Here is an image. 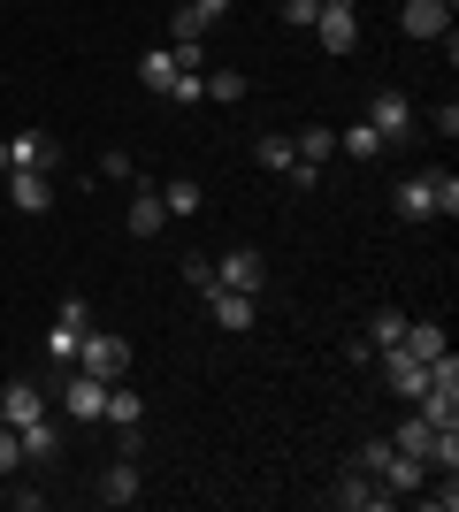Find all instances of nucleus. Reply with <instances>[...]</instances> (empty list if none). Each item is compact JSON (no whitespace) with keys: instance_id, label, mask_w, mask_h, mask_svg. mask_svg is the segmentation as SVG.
I'll list each match as a JSON object with an SVG mask.
<instances>
[{"instance_id":"nucleus-1","label":"nucleus","mask_w":459,"mask_h":512,"mask_svg":"<svg viewBox=\"0 0 459 512\" xmlns=\"http://www.w3.org/2000/svg\"><path fill=\"white\" fill-rule=\"evenodd\" d=\"M69 367H85V375H100V383H123V375H131V344L115 337V329H85V344H77Z\"/></svg>"},{"instance_id":"nucleus-2","label":"nucleus","mask_w":459,"mask_h":512,"mask_svg":"<svg viewBox=\"0 0 459 512\" xmlns=\"http://www.w3.org/2000/svg\"><path fill=\"white\" fill-rule=\"evenodd\" d=\"M314 31H322V54L345 62L352 46H360V8H352V0H322V8H314Z\"/></svg>"},{"instance_id":"nucleus-3","label":"nucleus","mask_w":459,"mask_h":512,"mask_svg":"<svg viewBox=\"0 0 459 512\" xmlns=\"http://www.w3.org/2000/svg\"><path fill=\"white\" fill-rule=\"evenodd\" d=\"M62 413H69L77 428H92L100 413H108V383H100V375H85V367H69V383H62Z\"/></svg>"},{"instance_id":"nucleus-4","label":"nucleus","mask_w":459,"mask_h":512,"mask_svg":"<svg viewBox=\"0 0 459 512\" xmlns=\"http://www.w3.org/2000/svg\"><path fill=\"white\" fill-rule=\"evenodd\" d=\"M329 505H345V512H383V505H391V490H383L368 467H345L337 482H329Z\"/></svg>"},{"instance_id":"nucleus-5","label":"nucleus","mask_w":459,"mask_h":512,"mask_svg":"<svg viewBox=\"0 0 459 512\" xmlns=\"http://www.w3.org/2000/svg\"><path fill=\"white\" fill-rule=\"evenodd\" d=\"M54 161H62V138H54V130H16V138H8V169L54 176Z\"/></svg>"},{"instance_id":"nucleus-6","label":"nucleus","mask_w":459,"mask_h":512,"mask_svg":"<svg viewBox=\"0 0 459 512\" xmlns=\"http://www.w3.org/2000/svg\"><path fill=\"white\" fill-rule=\"evenodd\" d=\"M383 383H391L398 398H406V406H414L421 390H429V360H414V352H406V344H383Z\"/></svg>"},{"instance_id":"nucleus-7","label":"nucleus","mask_w":459,"mask_h":512,"mask_svg":"<svg viewBox=\"0 0 459 512\" xmlns=\"http://www.w3.org/2000/svg\"><path fill=\"white\" fill-rule=\"evenodd\" d=\"M215 283H230V291H245V299H261L268 260L253 253V245H238V253H222V260H215Z\"/></svg>"},{"instance_id":"nucleus-8","label":"nucleus","mask_w":459,"mask_h":512,"mask_svg":"<svg viewBox=\"0 0 459 512\" xmlns=\"http://www.w3.org/2000/svg\"><path fill=\"white\" fill-rule=\"evenodd\" d=\"M368 123H375V138H383V146H398V138H406V130H414V100H406V92H375V107H368Z\"/></svg>"},{"instance_id":"nucleus-9","label":"nucleus","mask_w":459,"mask_h":512,"mask_svg":"<svg viewBox=\"0 0 459 512\" xmlns=\"http://www.w3.org/2000/svg\"><path fill=\"white\" fill-rule=\"evenodd\" d=\"M39 413H46V383H39V375H16V383L0 390V421H8V428L39 421Z\"/></svg>"},{"instance_id":"nucleus-10","label":"nucleus","mask_w":459,"mask_h":512,"mask_svg":"<svg viewBox=\"0 0 459 512\" xmlns=\"http://www.w3.org/2000/svg\"><path fill=\"white\" fill-rule=\"evenodd\" d=\"M398 31L406 39H452V0H406Z\"/></svg>"},{"instance_id":"nucleus-11","label":"nucleus","mask_w":459,"mask_h":512,"mask_svg":"<svg viewBox=\"0 0 459 512\" xmlns=\"http://www.w3.org/2000/svg\"><path fill=\"white\" fill-rule=\"evenodd\" d=\"M199 299H207V314H215L222 329H253V314H261V299H245V291H230V283H207Z\"/></svg>"},{"instance_id":"nucleus-12","label":"nucleus","mask_w":459,"mask_h":512,"mask_svg":"<svg viewBox=\"0 0 459 512\" xmlns=\"http://www.w3.org/2000/svg\"><path fill=\"white\" fill-rule=\"evenodd\" d=\"M0 184H8L16 214H46V207H54V176H39V169H8Z\"/></svg>"},{"instance_id":"nucleus-13","label":"nucleus","mask_w":459,"mask_h":512,"mask_svg":"<svg viewBox=\"0 0 459 512\" xmlns=\"http://www.w3.org/2000/svg\"><path fill=\"white\" fill-rule=\"evenodd\" d=\"M375 482H383L391 497H406V490H421V482H429V459H414V451L391 444V459H383V474H375Z\"/></svg>"},{"instance_id":"nucleus-14","label":"nucleus","mask_w":459,"mask_h":512,"mask_svg":"<svg viewBox=\"0 0 459 512\" xmlns=\"http://www.w3.org/2000/svg\"><path fill=\"white\" fill-rule=\"evenodd\" d=\"M437 176L444 169H421V176L398 184V214H406V222H429V214H437Z\"/></svg>"},{"instance_id":"nucleus-15","label":"nucleus","mask_w":459,"mask_h":512,"mask_svg":"<svg viewBox=\"0 0 459 512\" xmlns=\"http://www.w3.org/2000/svg\"><path fill=\"white\" fill-rule=\"evenodd\" d=\"M54 451H62V428L46 421V413H39V421H23V467H46Z\"/></svg>"},{"instance_id":"nucleus-16","label":"nucleus","mask_w":459,"mask_h":512,"mask_svg":"<svg viewBox=\"0 0 459 512\" xmlns=\"http://www.w3.org/2000/svg\"><path fill=\"white\" fill-rule=\"evenodd\" d=\"M100 505H138V459H115L100 474Z\"/></svg>"},{"instance_id":"nucleus-17","label":"nucleus","mask_w":459,"mask_h":512,"mask_svg":"<svg viewBox=\"0 0 459 512\" xmlns=\"http://www.w3.org/2000/svg\"><path fill=\"white\" fill-rule=\"evenodd\" d=\"M169 230V207H161V192H138L131 199V237H161Z\"/></svg>"},{"instance_id":"nucleus-18","label":"nucleus","mask_w":459,"mask_h":512,"mask_svg":"<svg viewBox=\"0 0 459 512\" xmlns=\"http://www.w3.org/2000/svg\"><path fill=\"white\" fill-rule=\"evenodd\" d=\"M398 344H406L414 360H444V352H452V344H444V329H437V321H406V337H398Z\"/></svg>"},{"instance_id":"nucleus-19","label":"nucleus","mask_w":459,"mask_h":512,"mask_svg":"<svg viewBox=\"0 0 459 512\" xmlns=\"http://www.w3.org/2000/svg\"><path fill=\"white\" fill-rule=\"evenodd\" d=\"M108 428H138L146 421V406H138V390H123V383H108V413H100Z\"/></svg>"},{"instance_id":"nucleus-20","label":"nucleus","mask_w":459,"mask_h":512,"mask_svg":"<svg viewBox=\"0 0 459 512\" xmlns=\"http://www.w3.org/2000/svg\"><path fill=\"white\" fill-rule=\"evenodd\" d=\"M169 77H176V54H169V46L138 54V85H146V92H169Z\"/></svg>"},{"instance_id":"nucleus-21","label":"nucleus","mask_w":459,"mask_h":512,"mask_svg":"<svg viewBox=\"0 0 459 512\" xmlns=\"http://www.w3.org/2000/svg\"><path fill=\"white\" fill-rule=\"evenodd\" d=\"M414 413H421L429 428H452V421H459V398H452V390H421Z\"/></svg>"},{"instance_id":"nucleus-22","label":"nucleus","mask_w":459,"mask_h":512,"mask_svg":"<svg viewBox=\"0 0 459 512\" xmlns=\"http://www.w3.org/2000/svg\"><path fill=\"white\" fill-rule=\"evenodd\" d=\"M291 146H299V161H314V169H322L329 153H337V130H329V123H314V130H299Z\"/></svg>"},{"instance_id":"nucleus-23","label":"nucleus","mask_w":459,"mask_h":512,"mask_svg":"<svg viewBox=\"0 0 459 512\" xmlns=\"http://www.w3.org/2000/svg\"><path fill=\"white\" fill-rule=\"evenodd\" d=\"M429 436H437V428L421 421V413H406V421L391 428V444H398V451H414V459H429Z\"/></svg>"},{"instance_id":"nucleus-24","label":"nucleus","mask_w":459,"mask_h":512,"mask_svg":"<svg viewBox=\"0 0 459 512\" xmlns=\"http://www.w3.org/2000/svg\"><path fill=\"white\" fill-rule=\"evenodd\" d=\"M77 344H85V329L54 321V329H46V360H54V367H69V360H77Z\"/></svg>"},{"instance_id":"nucleus-25","label":"nucleus","mask_w":459,"mask_h":512,"mask_svg":"<svg viewBox=\"0 0 459 512\" xmlns=\"http://www.w3.org/2000/svg\"><path fill=\"white\" fill-rule=\"evenodd\" d=\"M199 85H207V100L238 107V100H245V69H215V77H199Z\"/></svg>"},{"instance_id":"nucleus-26","label":"nucleus","mask_w":459,"mask_h":512,"mask_svg":"<svg viewBox=\"0 0 459 512\" xmlns=\"http://www.w3.org/2000/svg\"><path fill=\"white\" fill-rule=\"evenodd\" d=\"M291 161H299V146H291L284 130H268V138H261V169H276V176H291Z\"/></svg>"},{"instance_id":"nucleus-27","label":"nucleus","mask_w":459,"mask_h":512,"mask_svg":"<svg viewBox=\"0 0 459 512\" xmlns=\"http://www.w3.org/2000/svg\"><path fill=\"white\" fill-rule=\"evenodd\" d=\"M337 153H352V161H375V153H383V138H375V123H352L345 138H337Z\"/></svg>"},{"instance_id":"nucleus-28","label":"nucleus","mask_w":459,"mask_h":512,"mask_svg":"<svg viewBox=\"0 0 459 512\" xmlns=\"http://www.w3.org/2000/svg\"><path fill=\"white\" fill-rule=\"evenodd\" d=\"M161 207H169V222L199 214V184H184V176H176V184H161Z\"/></svg>"},{"instance_id":"nucleus-29","label":"nucleus","mask_w":459,"mask_h":512,"mask_svg":"<svg viewBox=\"0 0 459 512\" xmlns=\"http://www.w3.org/2000/svg\"><path fill=\"white\" fill-rule=\"evenodd\" d=\"M406 337V314H398V306H383V314H375V329H368V352H383V344H398Z\"/></svg>"},{"instance_id":"nucleus-30","label":"nucleus","mask_w":459,"mask_h":512,"mask_svg":"<svg viewBox=\"0 0 459 512\" xmlns=\"http://www.w3.org/2000/svg\"><path fill=\"white\" fill-rule=\"evenodd\" d=\"M207 39V23H199V8H176V23H169V46H199Z\"/></svg>"},{"instance_id":"nucleus-31","label":"nucleus","mask_w":459,"mask_h":512,"mask_svg":"<svg viewBox=\"0 0 459 512\" xmlns=\"http://www.w3.org/2000/svg\"><path fill=\"white\" fill-rule=\"evenodd\" d=\"M16 467H23V428L0 421V474H16Z\"/></svg>"},{"instance_id":"nucleus-32","label":"nucleus","mask_w":459,"mask_h":512,"mask_svg":"<svg viewBox=\"0 0 459 512\" xmlns=\"http://www.w3.org/2000/svg\"><path fill=\"white\" fill-rule=\"evenodd\" d=\"M421 505H429V512H452V505H459V490H452V474H444L437 490H429V482H421Z\"/></svg>"},{"instance_id":"nucleus-33","label":"nucleus","mask_w":459,"mask_h":512,"mask_svg":"<svg viewBox=\"0 0 459 512\" xmlns=\"http://www.w3.org/2000/svg\"><path fill=\"white\" fill-rule=\"evenodd\" d=\"M437 214H459V176H452V169L437 176Z\"/></svg>"},{"instance_id":"nucleus-34","label":"nucleus","mask_w":459,"mask_h":512,"mask_svg":"<svg viewBox=\"0 0 459 512\" xmlns=\"http://www.w3.org/2000/svg\"><path fill=\"white\" fill-rule=\"evenodd\" d=\"M184 283H192V291H207V283H215V260L192 253V260H184Z\"/></svg>"},{"instance_id":"nucleus-35","label":"nucleus","mask_w":459,"mask_h":512,"mask_svg":"<svg viewBox=\"0 0 459 512\" xmlns=\"http://www.w3.org/2000/svg\"><path fill=\"white\" fill-rule=\"evenodd\" d=\"M314 8L322 0H284V23H314Z\"/></svg>"},{"instance_id":"nucleus-36","label":"nucleus","mask_w":459,"mask_h":512,"mask_svg":"<svg viewBox=\"0 0 459 512\" xmlns=\"http://www.w3.org/2000/svg\"><path fill=\"white\" fill-rule=\"evenodd\" d=\"M192 8H199V23H222V16H230V0H192Z\"/></svg>"},{"instance_id":"nucleus-37","label":"nucleus","mask_w":459,"mask_h":512,"mask_svg":"<svg viewBox=\"0 0 459 512\" xmlns=\"http://www.w3.org/2000/svg\"><path fill=\"white\" fill-rule=\"evenodd\" d=\"M0 176H8V138H0Z\"/></svg>"}]
</instances>
